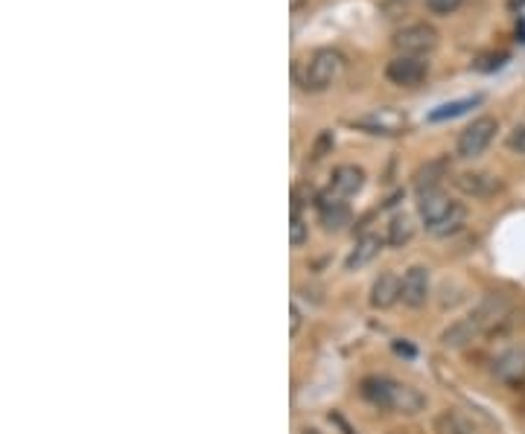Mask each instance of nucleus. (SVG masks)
<instances>
[{"label": "nucleus", "instance_id": "26", "mask_svg": "<svg viewBox=\"0 0 525 434\" xmlns=\"http://www.w3.org/2000/svg\"><path fill=\"white\" fill-rule=\"evenodd\" d=\"M394 350H397V353H406V356H411V353H415V350H411L409 344H400V341L394 344Z\"/></svg>", "mask_w": 525, "mask_h": 434}, {"label": "nucleus", "instance_id": "1", "mask_svg": "<svg viewBox=\"0 0 525 434\" xmlns=\"http://www.w3.org/2000/svg\"><path fill=\"white\" fill-rule=\"evenodd\" d=\"M362 396L377 408H385V411H394V414H406V417H415L427 408V396L418 388L406 385V382L389 379V376H368L362 382Z\"/></svg>", "mask_w": 525, "mask_h": 434}, {"label": "nucleus", "instance_id": "2", "mask_svg": "<svg viewBox=\"0 0 525 434\" xmlns=\"http://www.w3.org/2000/svg\"><path fill=\"white\" fill-rule=\"evenodd\" d=\"M418 213L423 219V228H427L432 237H453L467 219L465 204L449 198L441 187L418 193Z\"/></svg>", "mask_w": 525, "mask_h": 434}, {"label": "nucleus", "instance_id": "9", "mask_svg": "<svg viewBox=\"0 0 525 434\" xmlns=\"http://www.w3.org/2000/svg\"><path fill=\"white\" fill-rule=\"evenodd\" d=\"M406 126H409L406 114H400V111H394V108H377V111H371V114L356 120V129H365L368 134H385V138L406 131Z\"/></svg>", "mask_w": 525, "mask_h": 434}, {"label": "nucleus", "instance_id": "7", "mask_svg": "<svg viewBox=\"0 0 525 434\" xmlns=\"http://www.w3.org/2000/svg\"><path fill=\"white\" fill-rule=\"evenodd\" d=\"M429 77V61L423 56H394L385 65V79L397 88H418Z\"/></svg>", "mask_w": 525, "mask_h": 434}, {"label": "nucleus", "instance_id": "22", "mask_svg": "<svg viewBox=\"0 0 525 434\" xmlns=\"http://www.w3.org/2000/svg\"><path fill=\"white\" fill-rule=\"evenodd\" d=\"M505 146H508V152H514V155H522V158H525V122H520V126H514V129L508 131Z\"/></svg>", "mask_w": 525, "mask_h": 434}, {"label": "nucleus", "instance_id": "15", "mask_svg": "<svg viewBox=\"0 0 525 434\" xmlns=\"http://www.w3.org/2000/svg\"><path fill=\"white\" fill-rule=\"evenodd\" d=\"M382 242L385 240H380L377 233H365V237H359L356 245H354V251H350L347 259H345V268L356 271V268H365L368 263H373V259H377L380 251H382Z\"/></svg>", "mask_w": 525, "mask_h": 434}, {"label": "nucleus", "instance_id": "19", "mask_svg": "<svg viewBox=\"0 0 525 434\" xmlns=\"http://www.w3.org/2000/svg\"><path fill=\"white\" fill-rule=\"evenodd\" d=\"M447 178V160L438 158V160H429L427 167L418 169L415 176V190L418 193H427V190H438L441 187V181Z\"/></svg>", "mask_w": 525, "mask_h": 434}, {"label": "nucleus", "instance_id": "10", "mask_svg": "<svg viewBox=\"0 0 525 434\" xmlns=\"http://www.w3.org/2000/svg\"><path fill=\"white\" fill-rule=\"evenodd\" d=\"M493 376L499 382H505V385H520V382H525V347L522 344L508 347L505 353L496 356Z\"/></svg>", "mask_w": 525, "mask_h": 434}, {"label": "nucleus", "instance_id": "11", "mask_svg": "<svg viewBox=\"0 0 525 434\" xmlns=\"http://www.w3.org/2000/svg\"><path fill=\"white\" fill-rule=\"evenodd\" d=\"M453 184L458 193H465L470 198H491L502 190V181L491 176V172H458Z\"/></svg>", "mask_w": 525, "mask_h": 434}, {"label": "nucleus", "instance_id": "21", "mask_svg": "<svg viewBox=\"0 0 525 434\" xmlns=\"http://www.w3.org/2000/svg\"><path fill=\"white\" fill-rule=\"evenodd\" d=\"M309 240V231L304 225V216H301V198H298V193L292 195V222H290V242L295 248H301L304 242Z\"/></svg>", "mask_w": 525, "mask_h": 434}, {"label": "nucleus", "instance_id": "6", "mask_svg": "<svg viewBox=\"0 0 525 434\" xmlns=\"http://www.w3.org/2000/svg\"><path fill=\"white\" fill-rule=\"evenodd\" d=\"M511 315H514V306H511V301L502 294H484L476 303V309L470 312V318L476 321V327L482 330V336L484 332L502 330L511 321Z\"/></svg>", "mask_w": 525, "mask_h": 434}, {"label": "nucleus", "instance_id": "12", "mask_svg": "<svg viewBox=\"0 0 525 434\" xmlns=\"http://www.w3.org/2000/svg\"><path fill=\"white\" fill-rule=\"evenodd\" d=\"M318 213H321V222L327 231H342L347 222H350V207L345 198H339L336 193H321L318 195Z\"/></svg>", "mask_w": 525, "mask_h": 434}, {"label": "nucleus", "instance_id": "20", "mask_svg": "<svg viewBox=\"0 0 525 434\" xmlns=\"http://www.w3.org/2000/svg\"><path fill=\"white\" fill-rule=\"evenodd\" d=\"M411 237H415V222H411L406 213H400L389 222V228H385V245L391 248H403L411 242Z\"/></svg>", "mask_w": 525, "mask_h": 434}, {"label": "nucleus", "instance_id": "4", "mask_svg": "<svg viewBox=\"0 0 525 434\" xmlns=\"http://www.w3.org/2000/svg\"><path fill=\"white\" fill-rule=\"evenodd\" d=\"M499 131V120L484 114V117H476L470 122V126L458 134V143H456V155L465 158V160H476L487 152V146L493 143Z\"/></svg>", "mask_w": 525, "mask_h": 434}, {"label": "nucleus", "instance_id": "18", "mask_svg": "<svg viewBox=\"0 0 525 434\" xmlns=\"http://www.w3.org/2000/svg\"><path fill=\"white\" fill-rule=\"evenodd\" d=\"M482 103V94H473V96H465V99H453V103H444L429 111V122H444V120H456L461 114H467L470 108H476Z\"/></svg>", "mask_w": 525, "mask_h": 434}, {"label": "nucleus", "instance_id": "13", "mask_svg": "<svg viewBox=\"0 0 525 434\" xmlns=\"http://www.w3.org/2000/svg\"><path fill=\"white\" fill-rule=\"evenodd\" d=\"M362 187H365V169L356 164H342L333 169V181H330V193H336L339 198H350L356 195Z\"/></svg>", "mask_w": 525, "mask_h": 434}, {"label": "nucleus", "instance_id": "8", "mask_svg": "<svg viewBox=\"0 0 525 434\" xmlns=\"http://www.w3.org/2000/svg\"><path fill=\"white\" fill-rule=\"evenodd\" d=\"M429 292H432L429 268L411 266L403 275V292H400V301H403L409 309H420V306H427Z\"/></svg>", "mask_w": 525, "mask_h": 434}, {"label": "nucleus", "instance_id": "17", "mask_svg": "<svg viewBox=\"0 0 525 434\" xmlns=\"http://www.w3.org/2000/svg\"><path fill=\"white\" fill-rule=\"evenodd\" d=\"M435 431L438 434H479L476 423H473L467 414L453 411V408L435 417Z\"/></svg>", "mask_w": 525, "mask_h": 434}, {"label": "nucleus", "instance_id": "3", "mask_svg": "<svg viewBox=\"0 0 525 434\" xmlns=\"http://www.w3.org/2000/svg\"><path fill=\"white\" fill-rule=\"evenodd\" d=\"M345 65L347 61H345V56L339 53V50H333V47L316 50V53H312L309 61L304 65V70H301V88L309 91V94L327 91L330 85L345 73Z\"/></svg>", "mask_w": 525, "mask_h": 434}, {"label": "nucleus", "instance_id": "5", "mask_svg": "<svg viewBox=\"0 0 525 434\" xmlns=\"http://www.w3.org/2000/svg\"><path fill=\"white\" fill-rule=\"evenodd\" d=\"M391 44L397 50V56H427L438 47V30L427 21L409 23V27L394 32Z\"/></svg>", "mask_w": 525, "mask_h": 434}, {"label": "nucleus", "instance_id": "24", "mask_svg": "<svg viewBox=\"0 0 525 434\" xmlns=\"http://www.w3.org/2000/svg\"><path fill=\"white\" fill-rule=\"evenodd\" d=\"M330 149H333V134H330V131H324L321 138H318V143H316V155H312V158L321 160L324 155L330 152Z\"/></svg>", "mask_w": 525, "mask_h": 434}, {"label": "nucleus", "instance_id": "14", "mask_svg": "<svg viewBox=\"0 0 525 434\" xmlns=\"http://www.w3.org/2000/svg\"><path fill=\"white\" fill-rule=\"evenodd\" d=\"M400 292H403V280H400L394 271H382L371 286V306L373 309H391L400 301Z\"/></svg>", "mask_w": 525, "mask_h": 434}, {"label": "nucleus", "instance_id": "27", "mask_svg": "<svg viewBox=\"0 0 525 434\" xmlns=\"http://www.w3.org/2000/svg\"><path fill=\"white\" fill-rule=\"evenodd\" d=\"M292 6L298 9V6H301V0H292Z\"/></svg>", "mask_w": 525, "mask_h": 434}, {"label": "nucleus", "instance_id": "25", "mask_svg": "<svg viewBox=\"0 0 525 434\" xmlns=\"http://www.w3.org/2000/svg\"><path fill=\"white\" fill-rule=\"evenodd\" d=\"M298 330H301V309L292 303L290 306V336H298Z\"/></svg>", "mask_w": 525, "mask_h": 434}, {"label": "nucleus", "instance_id": "23", "mask_svg": "<svg viewBox=\"0 0 525 434\" xmlns=\"http://www.w3.org/2000/svg\"><path fill=\"white\" fill-rule=\"evenodd\" d=\"M461 4H465V0H427V9L432 15H453Z\"/></svg>", "mask_w": 525, "mask_h": 434}, {"label": "nucleus", "instance_id": "16", "mask_svg": "<svg viewBox=\"0 0 525 434\" xmlns=\"http://www.w3.org/2000/svg\"><path fill=\"white\" fill-rule=\"evenodd\" d=\"M479 336H482V330L476 327V321H473V318L467 315V318H458L456 324H449V327L444 330L441 344L449 347V350H461V347L473 344Z\"/></svg>", "mask_w": 525, "mask_h": 434}]
</instances>
